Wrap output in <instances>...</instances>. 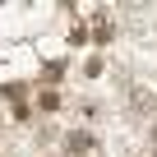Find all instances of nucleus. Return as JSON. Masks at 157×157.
I'll return each instance as SVG.
<instances>
[{
    "mask_svg": "<svg viewBox=\"0 0 157 157\" xmlns=\"http://www.w3.org/2000/svg\"><path fill=\"white\" fill-rule=\"evenodd\" d=\"M69 152H74V157H93V152H97V134H93V129H74V134H69Z\"/></svg>",
    "mask_w": 157,
    "mask_h": 157,
    "instance_id": "obj_1",
    "label": "nucleus"
}]
</instances>
